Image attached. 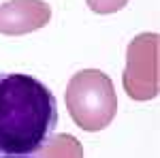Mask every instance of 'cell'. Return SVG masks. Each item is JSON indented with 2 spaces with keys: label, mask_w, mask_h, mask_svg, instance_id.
I'll return each instance as SVG.
<instances>
[{
  "label": "cell",
  "mask_w": 160,
  "mask_h": 158,
  "mask_svg": "<svg viewBox=\"0 0 160 158\" xmlns=\"http://www.w3.org/2000/svg\"><path fill=\"white\" fill-rule=\"evenodd\" d=\"M56 124L58 103L43 81L24 73H0V154L41 152Z\"/></svg>",
  "instance_id": "obj_1"
},
{
  "label": "cell",
  "mask_w": 160,
  "mask_h": 158,
  "mask_svg": "<svg viewBox=\"0 0 160 158\" xmlns=\"http://www.w3.org/2000/svg\"><path fill=\"white\" fill-rule=\"evenodd\" d=\"M66 109L73 122L86 133L107 128L118 111L113 81L98 69L75 73L66 88Z\"/></svg>",
  "instance_id": "obj_2"
},
{
  "label": "cell",
  "mask_w": 160,
  "mask_h": 158,
  "mask_svg": "<svg viewBox=\"0 0 160 158\" xmlns=\"http://www.w3.org/2000/svg\"><path fill=\"white\" fill-rule=\"evenodd\" d=\"M124 90L135 100H149L158 94V34L148 32L132 38L126 51Z\"/></svg>",
  "instance_id": "obj_3"
},
{
  "label": "cell",
  "mask_w": 160,
  "mask_h": 158,
  "mask_svg": "<svg viewBox=\"0 0 160 158\" xmlns=\"http://www.w3.org/2000/svg\"><path fill=\"white\" fill-rule=\"evenodd\" d=\"M51 19V7L43 0H9L0 4V34H28Z\"/></svg>",
  "instance_id": "obj_4"
},
{
  "label": "cell",
  "mask_w": 160,
  "mask_h": 158,
  "mask_svg": "<svg viewBox=\"0 0 160 158\" xmlns=\"http://www.w3.org/2000/svg\"><path fill=\"white\" fill-rule=\"evenodd\" d=\"M43 158H83L81 143L71 135H51L49 141L41 147Z\"/></svg>",
  "instance_id": "obj_5"
},
{
  "label": "cell",
  "mask_w": 160,
  "mask_h": 158,
  "mask_svg": "<svg viewBox=\"0 0 160 158\" xmlns=\"http://www.w3.org/2000/svg\"><path fill=\"white\" fill-rule=\"evenodd\" d=\"M88 7L98 15H109V13H115L126 7L128 0H86Z\"/></svg>",
  "instance_id": "obj_6"
},
{
  "label": "cell",
  "mask_w": 160,
  "mask_h": 158,
  "mask_svg": "<svg viewBox=\"0 0 160 158\" xmlns=\"http://www.w3.org/2000/svg\"><path fill=\"white\" fill-rule=\"evenodd\" d=\"M0 158H34V156H7V154H2Z\"/></svg>",
  "instance_id": "obj_7"
}]
</instances>
